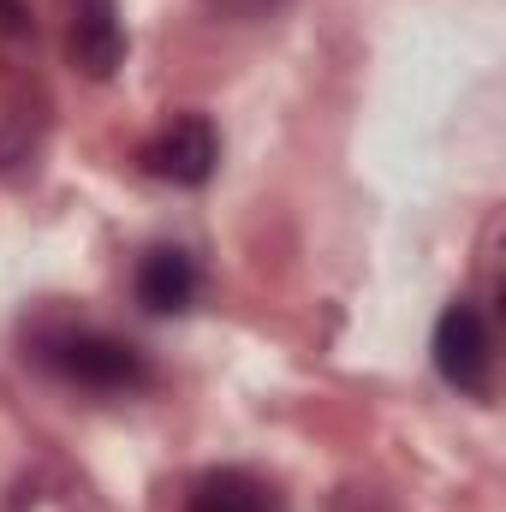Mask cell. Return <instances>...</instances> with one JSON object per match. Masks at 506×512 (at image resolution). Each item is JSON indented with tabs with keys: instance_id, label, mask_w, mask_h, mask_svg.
<instances>
[{
	"instance_id": "cell-1",
	"label": "cell",
	"mask_w": 506,
	"mask_h": 512,
	"mask_svg": "<svg viewBox=\"0 0 506 512\" xmlns=\"http://www.w3.org/2000/svg\"><path fill=\"white\" fill-rule=\"evenodd\" d=\"M36 364L84 393H131L149 382V364L137 346L102 334V328H72V322L36 334Z\"/></svg>"
},
{
	"instance_id": "cell-2",
	"label": "cell",
	"mask_w": 506,
	"mask_h": 512,
	"mask_svg": "<svg viewBox=\"0 0 506 512\" xmlns=\"http://www.w3.org/2000/svg\"><path fill=\"white\" fill-rule=\"evenodd\" d=\"M435 370L441 382L483 399L495 382V340H489V322L477 304H447L441 322H435Z\"/></svg>"
},
{
	"instance_id": "cell-3",
	"label": "cell",
	"mask_w": 506,
	"mask_h": 512,
	"mask_svg": "<svg viewBox=\"0 0 506 512\" xmlns=\"http://www.w3.org/2000/svg\"><path fill=\"white\" fill-rule=\"evenodd\" d=\"M137 161L161 185H203L215 173V161H221V137H215V126L203 114H179V120H167V126L143 143Z\"/></svg>"
},
{
	"instance_id": "cell-4",
	"label": "cell",
	"mask_w": 506,
	"mask_h": 512,
	"mask_svg": "<svg viewBox=\"0 0 506 512\" xmlns=\"http://www.w3.org/2000/svg\"><path fill=\"white\" fill-rule=\"evenodd\" d=\"M72 60L90 78H114L126 60V24H120V0H72Z\"/></svg>"
},
{
	"instance_id": "cell-5",
	"label": "cell",
	"mask_w": 506,
	"mask_h": 512,
	"mask_svg": "<svg viewBox=\"0 0 506 512\" xmlns=\"http://www.w3.org/2000/svg\"><path fill=\"white\" fill-rule=\"evenodd\" d=\"M197 286H203L197 262L185 251H173V245H161V251H149L137 262V304L149 316H185L197 304Z\"/></svg>"
},
{
	"instance_id": "cell-6",
	"label": "cell",
	"mask_w": 506,
	"mask_h": 512,
	"mask_svg": "<svg viewBox=\"0 0 506 512\" xmlns=\"http://www.w3.org/2000/svg\"><path fill=\"white\" fill-rule=\"evenodd\" d=\"M185 512H274V489L251 477V471H203L191 483V501Z\"/></svg>"
},
{
	"instance_id": "cell-7",
	"label": "cell",
	"mask_w": 506,
	"mask_h": 512,
	"mask_svg": "<svg viewBox=\"0 0 506 512\" xmlns=\"http://www.w3.org/2000/svg\"><path fill=\"white\" fill-rule=\"evenodd\" d=\"M215 18H268L280 0H203Z\"/></svg>"
},
{
	"instance_id": "cell-8",
	"label": "cell",
	"mask_w": 506,
	"mask_h": 512,
	"mask_svg": "<svg viewBox=\"0 0 506 512\" xmlns=\"http://www.w3.org/2000/svg\"><path fill=\"white\" fill-rule=\"evenodd\" d=\"M0 30H6V36H30V18H24V0H0Z\"/></svg>"
}]
</instances>
